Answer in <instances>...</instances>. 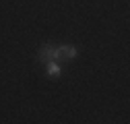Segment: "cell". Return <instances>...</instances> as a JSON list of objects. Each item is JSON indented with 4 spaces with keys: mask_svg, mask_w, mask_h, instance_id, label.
I'll use <instances>...</instances> for the list:
<instances>
[{
    "mask_svg": "<svg viewBox=\"0 0 130 124\" xmlns=\"http://www.w3.org/2000/svg\"><path fill=\"white\" fill-rule=\"evenodd\" d=\"M45 74L47 76H60V66H58V62L56 60H47L45 62Z\"/></svg>",
    "mask_w": 130,
    "mask_h": 124,
    "instance_id": "3957f363",
    "label": "cell"
},
{
    "mask_svg": "<svg viewBox=\"0 0 130 124\" xmlns=\"http://www.w3.org/2000/svg\"><path fill=\"white\" fill-rule=\"evenodd\" d=\"M72 58H76L74 45H60V48H56V60H72Z\"/></svg>",
    "mask_w": 130,
    "mask_h": 124,
    "instance_id": "6da1fadb",
    "label": "cell"
},
{
    "mask_svg": "<svg viewBox=\"0 0 130 124\" xmlns=\"http://www.w3.org/2000/svg\"><path fill=\"white\" fill-rule=\"evenodd\" d=\"M39 60H43V62L56 60V48H52V45H43L41 52H39Z\"/></svg>",
    "mask_w": 130,
    "mask_h": 124,
    "instance_id": "7a4b0ae2",
    "label": "cell"
}]
</instances>
